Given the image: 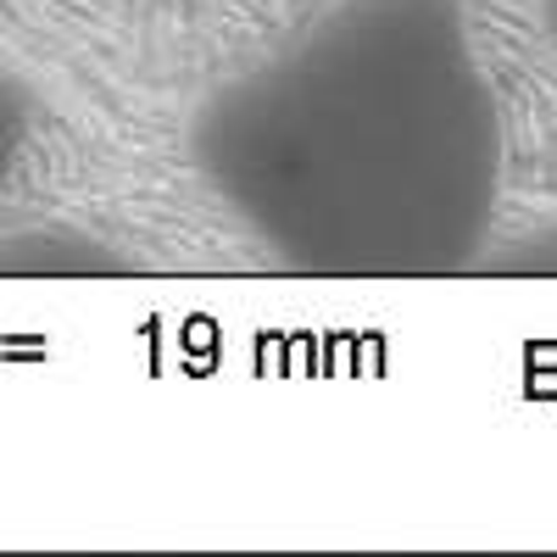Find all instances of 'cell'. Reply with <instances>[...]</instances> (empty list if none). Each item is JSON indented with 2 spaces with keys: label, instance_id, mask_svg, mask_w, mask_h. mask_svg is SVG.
<instances>
[{
  "label": "cell",
  "instance_id": "obj_1",
  "mask_svg": "<svg viewBox=\"0 0 557 557\" xmlns=\"http://www.w3.org/2000/svg\"><path fill=\"white\" fill-rule=\"evenodd\" d=\"M201 184L290 273H469L502 212V101L462 0H330L218 84Z\"/></svg>",
  "mask_w": 557,
  "mask_h": 557
},
{
  "label": "cell",
  "instance_id": "obj_2",
  "mask_svg": "<svg viewBox=\"0 0 557 557\" xmlns=\"http://www.w3.org/2000/svg\"><path fill=\"white\" fill-rule=\"evenodd\" d=\"M128 273V257L73 223H34L0 235V278H107Z\"/></svg>",
  "mask_w": 557,
  "mask_h": 557
},
{
  "label": "cell",
  "instance_id": "obj_3",
  "mask_svg": "<svg viewBox=\"0 0 557 557\" xmlns=\"http://www.w3.org/2000/svg\"><path fill=\"white\" fill-rule=\"evenodd\" d=\"M474 273H491V278H557V218L535 223L519 240H491L480 251Z\"/></svg>",
  "mask_w": 557,
  "mask_h": 557
},
{
  "label": "cell",
  "instance_id": "obj_4",
  "mask_svg": "<svg viewBox=\"0 0 557 557\" xmlns=\"http://www.w3.org/2000/svg\"><path fill=\"white\" fill-rule=\"evenodd\" d=\"M34 123H39L34 89L23 78H12V73H0V196H7V184L17 178V168L28 157Z\"/></svg>",
  "mask_w": 557,
  "mask_h": 557
},
{
  "label": "cell",
  "instance_id": "obj_5",
  "mask_svg": "<svg viewBox=\"0 0 557 557\" xmlns=\"http://www.w3.org/2000/svg\"><path fill=\"white\" fill-rule=\"evenodd\" d=\"M541 28H546V39L557 45V0H541Z\"/></svg>",
  "mask_w": 557,
  "mask_h": 557
},
{
  "label": "cell",
  "instance_id": "obj_6",
  "mask_svg": "<svg viewBox=\"0 0 557 557\" xmlns=\"http://www.w3.org/2000/svg\"><path fill=\"white\" fill-rule=\"evenodd\" d=\"M462 7H469V0H462Z\"/></svg>",
  "mask_w": 557,
  "mask_h": 557
}]
</instances>
